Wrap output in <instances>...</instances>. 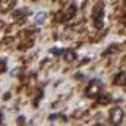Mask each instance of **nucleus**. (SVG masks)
<instances>
[{
	"mask_svg": "<svg viewBox=\"0 0 126 126\" xmlns=\"http://www.w3.org/2000/svg\"><path fill=\"white\" fill-rule=\"evenodd\" d=\"M14 5H16V0H0V10L3 11H10Z\"/></svg>",
	"mask_w": 126,
	"mask_h": 126,
	"instance_id": "20e7f679",
	"label": "nucleus"
},
{
	"mask_svg": "<svg viewBox=\"0 0 126 126\" xmlns=\"http://www.w3.org/2000/svg\"><path fill=\"white\" fill-rule=\"evenodd\" d=\"M44 21H46V13H38L35 16V24H36V25H41Z\"/></svg>",
	"mask_w": 126,
	"mask_h": 126,
	"instance_id": "6e6552de",
	"label": "nucleus"
},
{
	"mask_svg": "<svg viewBox=\"0 0 126 126\" xmlns=\"http://www.w3.org/2000/svg\"><path fill=\"white\" fill-rule=\"evenodd\" d=\"M27 16V10H21V11H16V14H14V19L17 21V19H21V17H25Z\"/></svg>",
	"mask_w": 126,
	"mask_h": 126,
	"instance_id": "1a4fd4ad",
	"label": "nucleus"
},
{
	"mask_svg": "<svg viewBox=\"0 0 126 126\" xmlns=\"http://www.w3.org/2000/svg\"><path fill=\"white\" fill-rule=\"evenodd\" d=\"M93 19H94V25H96V27L102 25V6H98L96 10H94Z\"/></svg>",
	"mask_w": 126,
	"mask_h": 126,
	"instance_id": "7ed1b4c3",
	"label": "nucleus"
},
{
	"mask_svg": "<svg viewBox=\"0 0 126 126\" xmlns=\"http://www.w3.org/2000/svg\"><path fill=\"white\" fill-rule=\"evenodd\" d=\"M0 121H2V115H0Z\"/></svg>",
	"mask_w": 126,
	"mask_h": 126,
	"instance_id": "f8f14e48",
	"label": "nucleus"
},
{
	"mask_svg": "<svg viewBox=\"0 0 126 126\" xmlns=\"http://www.w3.org/2000/svg\"><path fill=\"white\" fill-rule=\"evenodd\" d=\"M101 90H102V84L99 80H92L88 84V88H87V94L88 96H92V98H94V96H98V94L101 93Z\"/></svg>",
	"mask_w": 126,
	"mask_h": 126,
	"instance_id": "f257e3e1",
	"label": "nucleus"
},
{
	"mask_svg": "<svg viewBox=\"0 0 126 126\" xmlns=\"http://www.w3.org/2000/svg\"><path fill=\"white\" fill-rule=\"evenodd\" d=\"M74 13H76V6L71 5L68 10H66V14H65V17H63V19H65V21H68V19H71L74 16Z\"/></svg>",
	"mask_w": 126,
	"mask_h": 126,
	"instance_id": "0eeeda50",
	"label": "nucleus"
},
{
	"mask_svg": "<svg viewBox=\"0 0 126 126\" xmlns=\"http://www.w3.org/2000/svg\"><path fill=\"white\" fill-rule=\"evenodd\" d=\"M123 109L121 107H113L112 110H110V121H112L113 125H118L121 123V120H123Z\"/></svg>",
	"mask_w": 126,
	"mask_h": 126,
	"instance_id": "f03ea898",
	"label": "nucleus"
},
{
	"mask_svg": "<svg viewBox=\"0 0 126 126\" xmlns=\"http://www.w3.org/2000/svg\"><path fill=\"white\" fill-rule=\"evenodd\" d=\"M99 102H101V104H107V102H109V96H99Z\"/></svg>",
	"mask_w": 126,
	"mask_h": 126,
	"instance_id": "9b49d317",
	"label": "nucleus"
},
{
	"mask_svg": "<svg viewBox=\"0 0 126 126\" xmlns=\"http://www.w3.org/2000/svg\"><path fill=\"white\" fill-rule=\"evenodd\" d=\"M125 79H126L125 73H118V74H117V77L113 79V84H117V85H123V84H125Z\"/></svg>",
	"mask_w": 126,
	"mask_h": 126,
	"instance_id": "423d86ee",
	"label": "nucleus"
},
{
	"mask_svg": "<svg viewBox=\"0 0 126 126\" xmlns=\"http://www.w3.org/2000/svg\"><path fill=\"white\" fill-rule=\"evenodd\" d=\"M63 57H65L66 62H73V60H76V52H73V50H63Z\"/></svg>",
	"mask_w": 126,
	"mask_h": 126,
	"instance_id": "39448f33",
	"label": "nucleus"
},
{
	"mask_svg": "<svg viewBox=\"0 0 126 126\" xmlns=\"http://www.w3.org/2000/svg\"><path fill=\"white\" fill-rule=\"evenodd\" d=\"M5 69H6V63H5V60H0V73H3Z\"/></svg>",
	"mask_w": 126,
	"mask_h": 126,
	"instance_id": "9d476101",
	"label": "nucleus"
}]
</instances>
